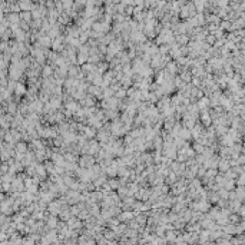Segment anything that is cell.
<instances>
[{"mask_svg": "<svg viewBox=\"0 0 245 245\" xmlns=\"http://www.w3.org/2000/svg\"><path fill=\"white\" fill-rule=\"evenodd\" d=\"M95 162H96V159L93 158V155H88V154H85V155L80 158V161H79L82 168H90Z\"/></svg>", "mask_w": 245, "mask_h": 245, "instance_id": "cell-1", "label": "cell"}, {"mask_svg": "<svg viewBox=\"0 0 245 245\" xmlns=\"http://www.w3.org/2000/svg\"><path fill=\"white\" fill-rule=\"evenodd\" d=\"M216 168H218L222 173L227 172L229 168H231V165H229V159L228 158H222V159H219V161H218V165H216Z\"/></svg>", "mask_w": 245, "mask_h": 245, "instance_id": "cell-2", "label": "cell"}, {"mask_svg": "<svg viewBox=\"0 0 245 245\" xmlns=\"http://www.w3.org/2000/svg\"><path fill=\"white\" fill-rule=\"evenodd\" d=\"M135 218V212H132V211H128V209H125V211H121L119 214V221H131Z\"/></svg>", "mask_w": 245, "mask_h": 245, "instance_id": "cell-3", "label": "cell"}, {"mask_svg": "<svg viewBox=\"0 0 245 245\" xmlns=\"http://www.w3.org/2000/svg\"><path fill=\"white\" fill-rule=\"evenodd\" d=\"M165 70H166L169 75H175L178 70H179V67H178V65H176V62H168V63L165 65Z\"/></svg>", "mask_w": 245, "mask_h": 245, "instance_id": "cell-4", "label": "cell"}, {"mask_svg": "<svg viewBox=\"0 0 245 245\" xmlns=\"http://www.w3.org/2000/svg\"><path fill=\"white\" fill-rule=\"evenodd\" d=\"M113 96H115V98H118V99H121V100H122V99L125 98V96H126V89H125V88H119V89L115 92Z\"/></svg>", "mask_w": 245, "mask_h": 245, "instance_id": "cell-5", "label": "cell"}, {"mask_svg": "<svg viewBox=\"0 0 245 245\" xmlns=\"http://www.w3.org/2000/svg\"><path fill=\"white\" fill-rule=\"evenodd\" d=\"M56 225H57L56 215H52V214H50V218L48 219V227H49V228H56Z\"/></svg>", "mask_w": 245, "mask_h": 245, "instance_id": "cell-6", "label": "cell"}, {"mask_svg": "<svg viewBox=\"0 0 245 245\" xmlns=\"http://www.w3.org/2000/svg\"><path fill=\"white\" fill-rule=\"evenodd\" d=\"M179 78L184 82H191V79H192V73H191L189 70H188V72H185V70H184V72L179 75Z\"/></svg>", "mask_w": 245, "mask_h": 245, "instance_id": "cell-7", "label": "cell"}, {"mask_svg": "<svg viewBox=\"0 0 245 245\" xmlns=\"http://www.w3.org/2000/svg\"><path fill=\"white\" fill-rule=\"evenodd\" d=\"M52 75H53V69H52L50 66H45V67H43V76H45V78H49Z\"/></svg>", "mask_w": 245, "mask_h": 245, "instance_id": "cell-8", "label": "cell"}, {"mask_svg": "<svg viewBox=\"0 0 245 245\" xmlns=\"http://www.w3.org/2000/svg\"><path fill=\"white\" fill-rule=\"evenodd\" d=\"M108 184H109V186H110V189H116V188H119V181H116V179H110V181H108Z\"/></svg>", "mask_w": 245, "mask_h": 245, "instance_id": "cell-9", "label": "cell"}, {"mask_svg": "<svg viewBox=\"0 0 245 245\" xmlns=\"http://www.w3.org/2000/svg\"><path fill=\"white\" fill-rule=\"evenodd\" d=\"M25 92H26V89H25V86H23V85H20V83H19V85H16V93H17V95H22V93H25Z\"/></svg>", "mask_w": 245, "mask_h": 245, "instance_id": "cell-10", "label": "cell"}, {"mask_svg": "<svg viewBox=\"0 0 245 245\" xmlns=\"http://www.w3.org/2000/svg\"><path fill=\"white\" fill-rule=\"evenodd\" d=\"M17 149H19L20 152H23V151H26V145L25 143H19V145H17Z\"/></svg>", "mask_w": 245, "mask_h": 245, "instance_id": "cell-11", "label": "cell"}]
</instances>
